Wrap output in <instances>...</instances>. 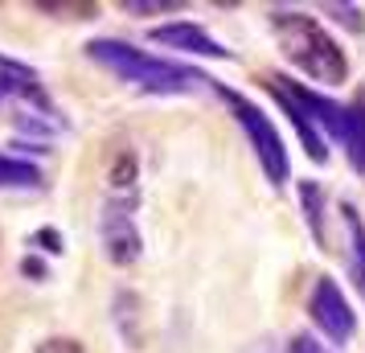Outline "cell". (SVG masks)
<instances>
[{
  "mask_svg": "<svg viewBox=\"0 0 365 353\" xmlns=\"http://www.w3.org/2000/svg\"><path fill=\"white\" fill-rule=\"evenodd\" d=\"M299 202H304V222H308V230H312L316 247L324 251V247H329V226H324V189L316 185V181H299Z\"/></svg>",
  "mask_w": 365,
  "mask_h": 353,
  "instance_id": "8fae6325",
  "label": "cell"
},
{
  "mask_svg": "<svg viewBox=\"0 0 365 353\" xmlns=\"http://www.w3.org/2000/svg\"><path fill=\"white\" fill-rule=\"evenodd\" d=\"M308 317L320 333L329 337L332 345H349V337L357 329V317H353V304L345 300L341 284L332 275H320L312 284V296H308Z\"/></svg>",
  "mask_w": 365,
  "mask_h": 353,
  "instance_id": "5b68a950",
  "label": "cell"
},
{
  "mask_svg": "<svg viewBox=\"0 0 365 353\" xmlns=\"http://www.w3.org/2000/svg\"><path fill=\"white\" fill-rule=\"evenodd\" d=\"M29 242H34V247H41L46 255H62V251H66V238L58 235V230H50V226H46V230H37Z\"/></svg>",
  "mask_w": 365,
  "mask_h": 353,
  "instance_id": "ac0fdd59",
  "label": "cell"
},
{
  "mask_svg": "<svg viewBox=\"0 0 365 353\" xmlns=\"http://www.w3.org/2000/svg\"><path fill=\"white\" fill-rule=\"evenodd\" d=\"M34 353H86L83 341H74V337H46Z\"/></svg>",
  "mask_w": 365,
  "mask_h": 353,
  "instance_id": "e0dca14e",
  "label": "cell"
},
{
  "mask_svg": "<svg viewBox=\"0 0 365 353\" xmlns=\"http://www.w3.org/2000/svg\"><path fill=\"white\" fill-rule=\"evenodd\" d=\"M324 13H329V17H336L341 25H345V29H353V34H361V29H365V13L357 9V4H341V0H329V4H324Z\"/></svg>",
  "mask_w": 365,
  "mask_h": 353,
  "instance_id": "9a60e30c",
  "label": "cell"
},
{
  "mask_svg": "<svg viewBox=\"0 0 365 353\" xmlns=\"http://www.w3.org/2000/svg\"><path fill=\"white\" fill-rule=\"evenodd\" d=\"M353 107H361V111H365V83H361V91H357V99H353Z\"/></svg>",
  "mask_w": 365,
  "mask_h": 353,
  "instance_id": "44dd1931",
  "label": "cell"
},
{
  "mask_svg": "<svg viewBox=\"0 0 365 353\" xmlns=\"http://www.w3.org/2000/svg\"><path fill=\"white\" fill-rule=\"evenodd\" d=\"M287 353H324L320 345H316L308 333H299V337H292V345H287Z\"/></svg>",
  "mask_w": 365,
  "mask_h": 353,
  "instance_id": "d6986e66",
  "label": "cell"
},
{
  "mask_svg": "<svg viewBox=\"0 0 365 353\" xmlns=\"http://www.w3.org/2000/svg\"><path fill=\"white\" fill-rule=\"evenodd\" d=\"M148 41L152 46H165V50H181V53H193V58H234L222 41L205 34L201 25L193 21H173V25H156L148 29Z\"/></svg>",
  "mask_w": 365,
  "mask_h": 353,
  "instance_id": "52a82bcc",
  "label": "cell"
},
{
  "mask_svg": "<svg viewBox=\"0 0 365 353\" xmlns=\"http://www.w3.org/2000/svg\"><path fill=\"white\" fill-rule=\"evenodd\" d=\"M267 91H271V99L283 107V116L292 119V128H296V135H299V144H304V152H308V160H316V165H324L329 160V148H324V140H320V132L312 128V119H308V111L299 107L287 91H283L279 83H267Z\"/></svg>",
  "mask_w": 365,
  "mask_h": 353,
  "instance_id": "9c48e42d",
  "label": "cell"
},
{
  "mask_svg": "<svg viewBox=\"0 0 365 353\" xmlns=\"http://www.w3.org/2000/svg\"><path fill=\"white\" fill-rule=\"evenodd\" d=\"M271 34L279 41L283 58L296 70H304L308 78L324 86H341L349 83V58L345 50L324 34V25L299 9H271Z\"/></svg>",
  "mask_w": 365,
  "mask_h": 353,
  "instance_id": "6da1fadb",
  "label": "cell"
},
{
  "mask_svg": "<svg viewBox=\"0 0 365 353\" xmlns=\"http://www.w3.org/2000/svg\"><path fill=\"white\" fill-rule=\"evenodd\" d=\"M37 13L66 17V21H91L99 17V4H91V0H37Z\"/></svg>",
  "mask_w": 365,
  "mask_h": 353,
  "instance_id": "5bb4252c",
  "label": "cell"
},
{
  "mask_svg": "<svg viewBox=\"0 0 365 353\" xmlns=\"http://www.w3.org/2000/svg\"><path fill=\"white\" fill-rule=\"evenodd\" d=\"M0 95H17V99H25L34 111L53 116V103H50V95H46V86H41V78H37L29 66L4 58V53H0Z\"/></svg>",
  "mask_w": 365,
  "mask_h": 353,
  "instance_id": "ba28073f",
  "label": "cell"
},
{
  "mask_svg": "<svg viewBox=\"0 0 365 353\" xmlns=\"http://www.w3.org/2000/svg\"><path fill=\"white\" fill-rule=\"evenodd\" d=\"M99 238H103V255L115 267H132L140 259V230L132 218V198H111L99 214Z\"/></svg>",
  "mask_w": 365,
  "mask_h": 353,
  "instance_id": "8992f818",
  "label": "cell"
},
{
  "mask_svg": "<svg viewBox=\"0 0 365 353\" xmlns=\"http://www.w3.org/2000/svg\"><path fill=\"white\" fill-rule=\"evenodd\" d=\"M119 9H123V13H181L185 4L181 0H123V4H119Z\"/></svg>",
  "mask_w": 365,
  "mask_h": 353,
  "instance_id": "2e32d148",
  "label": "cell"
},
{
  "mask_svg": "<svg viewBox=\"0 0 365 353\" xmlns=\"http://www.w3.org/2000/svg\"><path fill=\"white\" fill-rule=\"evenodd\" d=\"M214 91L234 107V119L242 123V132H247L250 148H255L259 165H263L267 181H271V185H283V181H287V148H283V135L275 132L271 116H267V111H259L250 99H242L238 91H226V86H217V83H214Z\"/></svg>",
  "mask_w": 365,
  "mask_h": 353,
  "instance_id": "277c9868",
  "label": "cell"
},
{
  "mask_svg": "<svg viewBox=\"0 0 365 353\" xmlns=\"http://www.w3.org/2000/svg\"><path fill=\"white\" fill-rule=\"evenodd\" d=\"M341 222H345V235H349V267H353V280L365 296V222L353 205H341Z\"/></svg>",
  "mask_w": 365,
  "mask_h": 353,
  "instance_id": "30bf717a",
  "label": "cell"
},
{
  "mask_svg": "<svg viewBox=\"0 0 365 353\" xmlns=\"http://www.w3.org/2000/svg\"><path fill=\"white\" fill-rule=\"evenodd\" d=\"M21 271H25V275H34V280H41V275H46V263H41L37 255H25V263H21Z\"/></svg>",
  "mask_w": 365,
  "mask_h": 353,
  "instance_id": "ffe728a7",
  "label": "cell"
},
{
  "mask_svg": "<svg viewBox=\"0 0 365 353\" xmlns=\"http://www.w3.org/2000/svg\"><path fill=\"white\" fill-rule=\"evenodd\" d=\"M86 58L99 62V66H107L111 74H119L123 83L148 91V95H189V91H197V86H214V78H205L197 70L165 62V58H152V53L135 50L128 41H115V37H95V41H86Z\"/></svg>",
  "mask_w": 365,
  "mask_h": 353,
  "instance_id": "7a4b0ae2",
  "label": "cell"
},
{
  "mask_svg": "<svg viewBox=\"0 0 365 353\" xmlns=\"http://www.w3.org/2000/svg\"><path fill=\"white\" fill-rule=\"evenodd\" d=\"M0 189H41V168L29 160L0 156Z\"/></svg>",
  "mask_w": 365,
  "mask_h": 353,
  "instance_id": "7c38bea8",
  "label": "cell"
},
{
  "mask_svg": "<svg viewBox=\"0 0 365 353\" xmlns=\"http://www.w3.org/2000/svg\"><path fill=\"white\" fill-rule=\"evenodd\" d=\"M115 320H119V333L140 349V345H144V333L135 329V320H140V296H135V292H119L115 296Z\"/></svg>",
  "mask_w": 365,
  "mask_h": 353,
  "instance_id": "4fadbf2b",
  "label": "cell"
},
{
  "mask_svg": "<svg viewBox=\"0 0 365 353\" xmlns=\"http://www.w3.org/2000/svg\"><path fill=\"white\" fill-rule=\"evenodd\" d=\"M271 83H279L308 111V119H316L349 152V165L365 177V111L361 107H345V103H336V99H324V95H316V91H308V86H299V83H287V78H271Z\"/></svg>",
  "mask_w": 365,
  "mask_h": 353,
  "instance_id": "3957f363",
  "label": "cell"
}]
</instances>
